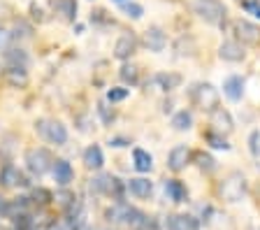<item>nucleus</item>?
<instances>
[{
    "label": "nucleus",
    "mask_w": 260,
    "mask_h": 230,
    "mask_svg": "<svg viewBox=\"0 0 260 230\" xmlns=\"http://www.w3.org/2000/svg\"><path fill=\"white\" fill-rule=\"evenodd\" d=\"M190 100H193L195 107H200L205 112H214L218 107V91L211 84L200 82L190 88Z\"/></svg>",
    "instance_id": "f257e3e1"
},
{
    "label": "nucleus",
    "mask_w": 260,
    "mask_h": 230,
    "mask_svg": "<svg viewBox=\"0 0 260 230\" xmlns=\"http://www.w3.org/2000/svg\"><path fill=\"white\" fill-rule=\"evenodd\" d=\"M193 10L200 19H205L207 23L221 26L225 21V5H221L218 0H195Z\"/></svg>",
    "instance_id": "f03ea898"
},
{
    "label": "nucleus",
    "mask_w": 260,
    "mask_h": 230,
    "mask_svg": "<svg viewBox=\"0 0 260 230\" xmlns=\"http://www.w3.org/2000/svg\"><path fill=\"white\" fill-rule=\"evenodd\" d=\"M218 193H221V198L228 200V203L242 200V195L246 193V179H244L242 172H230V175L223 179L221 186H218Z\"/></svg>",
    "instance_id": "7ed1b4c3"
},
{
    "label": "nucleus",
    "mask_w": 260,
    "mask_h": 230,
    "mask_svg": "<svg viewBox=\"0 0 260 230\" xmlns=\"http://www.w3.org/2000/svg\"><path fill=\"white\" fill-rule=\"evenodd\" d=\"M26 168L32 172V175L42 177L44 172H49L54 168V158H51V153H49L44 147L28 149L26 151Z\"/></svg>",
    "instance_id": "20e7f679"
},
{
    "label": "nucleus",
    "mask_w": 260,
    "mask_h": 230,
    "mask_svg": "<svg viewBox=\"0 0 260 230\" xmlns=\"http://www.w3.org/2000/svg\"><path fill=\"white\" fill-rule=\"evenodd\" d=\"M35 128H38V133L44 137V140H49V142H54V144L68 142V130H65V126L60 123V121L40 119L38 123H35Z\"/></svg>",
    "instance_id": "39448f33"
},
{
    "label": "nucleus",
    "mask_w": 260,
    "mask_h": 230,
    "mask_svg": "<svg viewBox=\"0 0 260 230\" xmlns=\"http://www.w3.org/2000/svg\"><path fill=\"white\" fill-rule=\"evenodd\" d=\"M91 191L93 193H100V195H114V198H121V181L112 175H98L91 179Z\"/></svg>",
    "instance_id": "423d86ee"
},
{
    "label": "nucleus",
    "mask_w": 260,
    "mask_h": 230,
    "mask_svg": "<svg viewBox=\"0 0 260 230\" xmlns=\"http://www.w3.org/2000/svg\"><path fill=\"white\" fill-rule=\"evenodd\" d=\"M235 35H237L244 44H260V28L251 21L237 19V21H235Z\"/></svg>",
    "instance_id": "0eeeda50"
},
{
    "label": "nucleus",
    "mask_w": 260,
    "mask_h": 230,
    "mask_svg": "<svg viewBox=\"0 0 260 230\" xmlns=\"http://www.w3.org/2000/svg\"><path fill=\"white\" fill-rule=\"evenodd\" d=\"M209 123L214 126V133H218V135H228V133H233V128H235L230 112H225L223 107H216V110L211 112Z\"/></svg>",
    "instance_id": "6e6552de"
},
{
    "label": "nucleus",
    "mask_w": 260,
    "mask_h": 230,
    "mask_svg": "<svg viewBox=\"0 0 260 230\" xmlns=\"http://www.w3.org/2000/svg\"><path fill=\"white\" fill-rule=\"evenodd\" d=\"M135 49H137V38L133 33H123L119 40H116V44H114V56L125 60L135 54Z\"/></svg>",
    "instance_id": "1a4fd4ad"
},
{
    "label": "nucleus",
    "mask_w": 260,
    "mask_h": 230,
    "mask_svg": "<svg viewBox=\"0 0 260 230\" xmlns=\"http://www.w3.org/2000/svg\"><path fill=\"white\" fill-rule=\"evenodd\" d=\"M190 160V149L186 147V144H179V147H174L172 151H170V158H168V168L172 172H181L188 165Z\"/></svg>",
    "instance_id": "9d476101"
},
{
    "label": "nucleus",
    "mask_w": 260,
    "mask_h": 230,
    "mask_svg": "<svg viewBox=\"0 0 260 230\" xmlns=\"http://www.w3.org/2000/svg\"><path fill=\"white\" fill-rule=\"evenodd\" d=\"M144 44L149 51H162L165 49V44H168V38H165V33H162L158 26H151L149 30L144 33Z\"/></svg>",
    "instance_id": "9b49d317"
},
{
    "label": "nucleus",
    "mask_w": 260,
    "mask_h": 230,
    "mask_svg": "<svg viewBox=\"0 0 260 230\" xmlns=\"http://www.w3.org/2000/svg\"><path fill=\"white\" fill-rule=\"evenodd\" d=\"M51 172H54L56 184H60V186H68V184L75 179V170H72V165L68 163V160H63V158L54 160V168H51Z\"/></svg>",
    "instance_id": "f8f14e48"
},
{
    "label": "nucleus",
    "mask_w": 260,
    "mask_h": 230,
    "mask_svg": "<svg viewBox=\"0 0 260 230\" xmlns=\"http://www.w3.org/2000/svg\"><path fill=\"white\" fill-rule=\"evenodd\" d=\"M218 56H221L223 60L237 63V60L244 58V47L239 42H235V40H228V42H223L221 47H218Z\"/></svg>",
    "instance_id": "ddd939ff"
},
{
    "label": "nucleus",
    "mask_w": 260,
    "mask_h": 230,
    "mask_svg": "<svg viewBox=\"0 0 260 230\" xmlns=\"http://www.w3.org/2000/svg\"><path fill=\"white\" fill-rule=\"evenodd\" d=\"M165 225H168V230H198V221L188 214H172V216H168Z\"/></svg>",
    "instance_id": "4468645a"
},
{
    "label": "nucleus",
    "mask_w": 260,
    "mask_h": 230,
    "mask_svg": "<svg viewBox=\"0 0 260 230\" xmlns=\"http://www.w3.org/2000/svg\"><path fill=\"white\" fill-rule=\"evenodd\" d=\"M223 93L233 100V103L242 100V95H244V79H242V77H237V75L228 77L225 84H223Z\"/></svg>",
    "instance_id": "2eb2a0df"
},
{
    "label": "nucleus",
    "mask_w": 260,
    "mask_h": 230,
    "mask_svg": "<svg viewBox=\"0 0 260 230\" xmlns=\"http://www.w3.org/2000/svg\"><path fill=\"white\" fill-rule=\"evenodd\" d=\"M0 184L7 186V188H14V186H19V184H26V179H23V175L19 172V168H14V165H5L3 172H0Z\"/></svg>",
    "instance_id": "dca6fc26"
},
{
    "label": "nucleus",
    "mask_w": 260,
    "mask_h": 230,
    "mask_svg": "<svg viewBox=\"0 0 260 230\" xmlns=\"http://www.w3.org/2000/svg\"><path fill=\"white\" fill-rule=\"evenodd\" d=\"M56 14L65 21H75L77 19V0H51Z\"/></svg>",
    "instance_id": "f3484780"
},
{
    "label": "nucleus",
    "mask_w": 260,
    "mask_h": 230,
    "mask_svg": "<svg viewBox=\"0 0 260 230\" xmlns=\"http://www.w3.org/2000/svg\"><path fill=\"white\" fill-rule=\"evenodd\" d=\"M128 191L133 193L135 198H140V200H144V198L151 195L153 191V184L149 179H144V177H135V179L128 181Z\"/></svg>",
    "instance_id": "a211bd4d"
},
{
    "label": "nucleus",
    "mask_w": 260,
    "mask_h": 230,
    "mask_svg": "<svg viewBox=\"0 0 260 230\" xmlns=\"http://www.w3.org/2000/svg\"><path fill=\"white\" fill-rule=\"evenodd\" d=\"M84 165H86L88 170H100V168L105 165L103 149L98 147V144H91V147L84 151Z\"/></svg>",
    "instance_id": "6ab92c4d"
},
{
    "label": "nucleus",
    "mask_w": 260,
    "mask_h": 230,
    "mask_svg": "<svg viewBox=\"0 0 260 230\" xmlns=\"http://www.w3.org/2000/svg\"><path fill=\"white\" fill-rule=\"evenodd\" d=\"M165 193L170 195L172 203H186V198H188V191H186V186L179 179H168L165 181Z\"/></svg>",
    "instance_id": "aec40b11"
},
{
    "label": "nucleus",
    "mask_w": 260,
    "mask_h": 230,
    "mask_svg": "<svg viewBox=\"0 0 260 230\" xmlns=\"http://www.w3.org/2000/svg\"><path fill=\"white\" fill-rule=\"evenodd\" d=\"M130 214H133V207H128L125 203H116L114 207L107 209V219L109 221H116V223H128Z\"/></svg>",
    "instance_id": "412c9836"
},
{
    "label": "nucleus",
    "mask_w": 260,
    "mask_h": 230,
    "mask_svg": "<svg viewBox=\"0 0 260 230\" xmlns=\"http://www.w3.org/2000/svg\"><path fill=\"white\" fill-rule=\"evenodd\" d=\"M133 160H135V168L140 172H149L153 168V158H151V153L144 151V149H135L133 151Z\"/></svg>",
    "instance_id": "4be33fe9"
},
{
    "label": "nucleus",
    "mask_w": 260,
    "mask_h": 230,
    "mask_svg": "<svg viewBox=\"0 0 260 230\" xmlns=\"http://www.w3.org/2000/svg\"><path fill=\"white\" fill-rule=\"evenodd\" d=\"M5 60L10 68H26L28 63V54L23 49H7L5 51Z\"/></svg>",
    "instance_id": "5701e85b"
},
{
    "label": "nucleus",
    "mask_w": 260,
    "mask_h": 230,
    "mask_svg": "<svg viewBox=\"0 0 260 230\" xmlns=\"http://www.w3.org/2000/svg\"><path fill=\"white\" fill-rule=\"evenodd\" d=\"M5 77H7V82H10L12 86H26V84H28L26 68H7Z\"/></svg>",
    "instance_id": "b1692460"
},
{
    "label": "nucleus",
    "mask_w": 260,
    "mask_h": 230,
    "mask_svg": "<svg viewBox=\"0 0 260 230\" xmlns=\"http://www.w3.org/2000/svg\"><path fill=\"white\" fill-rule=\"evenodd\" d=\"M190 126H193V116H190V112L181 110L172 116V128L174 130H188Z\"/></svg>",
    "instance_id": "393cba45"
},
{
    "label": "nucleus",
    "mask_w": 260,
    "mask_h": 230,
    "mask_svg": "<svg viewBox=\"0 0 260 230\" xmlns=\"http://www.w3.org/2000/svg\"><path fill=\"white\" fill-rule=\"evenodd\" d=\"M156 84H160L162 91H172V88H177L179 84H181V77L179 75H165V72H160V75H156Z\"/></svg>",
    "instance_id": "a878e982"
},
{
    "label": "nucleus",
    "mask_w": 260,
    "mask_h": 230,
    "mask_svg": "<svg viewBox=\"0 0 260 230\" xmlns=\"http://www.w3.org/2000/svg\"><path fill=\"white\" fill-rule=\"evenodd\" d=\"M119 77L123 79L125 84H130V86H135L137 79H140V70H137L135 65H123L119 70Z\"/></svg>",
    "instance_id": "bb28decb"
},
{
    "label": "nucleus",
    "mask_w": 260,
    "mask_h": 230,
    "mask_svg": "<svg viewBox=\"0 0 260 230\" xmlns=\"http://www.w3.org/2000/svg\"><path fill=\"white\" fill-rule=\"evenodd\" d=\"M195 163H198V168H200L202 172H214V168H216V160L211 158L209 153H195Z\"/></svg>",
    "instance_id": "cd10ccee"
},
{
    "label": "nucleus",
    "mask_w": 260,
    "mask_h": 230,
    "mask_svg": "<svg viewBox=\"0 0 260 230\" xmlns=\"http://www.w3.org/2000/svg\"><path fill=\"white\" fill-rule=\"evenodd\" d=\"M205 137H207V142H209L214 149H223V151H228V149H230V144L225 142V137H223V135H218V133L209 130Z\"/></svg>",
    "instance_id": "c85d7f7f"
},
{
    "label": "nucleus",
    "mask_w": 260,
    "mask_h": 230,
    "mask_svg": "<svg viewBox=\"0 0 260 230\" xmlns=\"http://www.w3.org/2000/svg\"><path fill=\"white\" fill-rule=\"evenodd\" d=\"M123 12H125V17H130V19H142V14H144V7L137 5V3H125Z\"/></svg>",
    "instance_id": "c756f323"
},
{
    "label": "nucleus",
    "mask_w": 260,
    "mask_h": 230,
    "mask_svg": "<svg viewBox=\"0 0 260 230\" xmlns=\"http://www.w3.org/2000/svg\"><path fill=\"white\" fill-rule=\"evenodd\" d=\"M14 30L16 33H12V38H30V33H32V28L28 26L23 19H19V21L14 23Z\"/></svg>",
    "instance_id": "7c9ffc66"
},
{
    "label": "nucleus",
    "mask_w": 260,
    "mask_h": 230,
    "mask_svg": "<svg viewBox=\"0 0 260 230\" xmlns=\"http://www.w3.org/2000/svg\"><path fill=\"white\" fill-rule=\"evenodd\" d=\"M54 200L60 205V207H70V205L75 203L77 198H75V193H70V191H58V193H56Z\"/></svg>",
    "instance_id": "2f4dec72"
},
{
    "label": "nucleus",
    "mask_w": 260,
    "mask_h": 230,
    "mask_svg": "<svg viewBox=\"0 0 260 230\" xmlns=\"http://www.w3.org/2000/svg\"><path fill=\"white\" fill-rule=\"evenodd\" d=\"M32 198H35V203H40V205H49L51 200H54V195H51V193H49L47 188H35Z\"/></svg>",
    "instance_id": "473e14b6"
},
{
    "label": "nucleus",
    "mask_w": 260,
    "mask_h": 230,
    "mask_svg": "<svg viewBox=\"0 0 260 230\" xmlns=\"http://www.w3.org/2000/svg\"><path fill=\"white\" fill-rule=\"evenodd\" d=\"M125 98H128V88H109L107 93L109 103H119V100H125Z\"/></svg>",
    "instance_id": "72a5a7b5"
},
{
    "label": "nucleus",
    "mask_w": 260,
    "mask_h": 230,
    "mask_svg": "<svg viewBox=\"0 0 260 230\" xmlns=\"http://www.w3.org/2000/svg\"><path fill=\"white\" fill-rule=\"evenodd\" d=\"M10 42H12V33L7 28H0V51L10 49Z\"/></svg>",
    "instance_id": "f704fd0d"
},
{
    "label": "nucleus",
    "mask_w": 260,
    "mask_h": 230,
    "mask_svg": "<svg viewBox=\"0 0 260 230\" xmlns=\"http://www.w3.org/2000/svg\"><path fill=\"white\" fill-rule=\"evenodd\" d=\"M244 10L251 12L253 17L260 19V3H258V0H246V3H244Z\"/></svg>",
    "instance_id": "c9c22d12"
},
{
    "label": "nucleus",
    "mask_w": 260,
    "mask_h": 230,
    "mask_svg": "<svg viewBox=\"0 0 260 230\" xmlns=\"http://www.w3.org/2000/svg\"><path fill=\"white\" fill-rule=\"evenodd\" d=\"M51 230H75V225L68 219H60V221H56V223H51Z\"/></svg>",
    "instance_id": "e433bc0d"
},
{
    "label": "nucleus",
    "mask_w": 260,
    "mask_h": 230,
    "mask_svg": "<svg viewBox=\"0 0 260 230\" xmlns=\"http://www.w3.org/2000/svg\"><path fill=\"white\" fill-rule=\"evenodd\" d=\"M258 142H260V133L253 130V133H251V151H253V156H258V153H260Z\"/></svg>",
    "instance_id": "4c0bfd02"
},
{
    "label": "nucleus",
    "mask_w": 260,
    "mask_h": 230,
    "mask_svg": "<svg viewBox=\"0 0 260 230\" xmlns=\"http://www.w3.org/2000/svg\"><path fill=\"white\" fill-rule=\"evenodd\" d=\"M98 110H100V114H103L105 123H109V121L114 119V114H109V110H107V105H105V103H100V107H98Z\"/></svg>",
    "instance_id": "58836bf2"
},
{
    "label": "nucleus",
    "mask_w": 260,
    "mask_h": 230,
    "mask_svg": "<svg viewBox=\"0 0 260 230\" xmlns=\"http://www.w3.org/2000/svg\"><path fill=\"white\" fill-rule=\"evenodd\" d=\"M30 12H32V19H38V21H44V12H42V7L32 5V7H30Z\"/></svg>",
    "instance_id": "ea45409f"
},
{
    "label": "nucleus",
    "mask_w": 260,
    "mask_h": 230,
    "mask_svg": "<svg viewBox=\"0 0 260 230\" xmlns=\"http://www.w3.org/2000/svg\"><path fill=\"white\" fill-rule=\"evenodd\" d=\"M7 209H10V200L0 198V216H7Z\"/></svg>",
    "instance_id": "a19ab883"
},
{
    "label": "nucleus",
    "mask_w": 260,
    "mask_h": 230,
    "mask_svg": "<svg viewBox=\"0 0 260 230\" xmlns=\"http://www.w3.org/2000/svg\"><path fill=\"white\" fill-rule=\"evenodd\" d=\"M125 140H121V137H116V140H112V147H125Z\"/></svg>",
    "instance_id": "79ce46f5"
},
{
    "label": "nucleus",
    "mask_w": 260,
    "mask_h": 230,
    "mask_svg": "<svg viewBox=\"0 0 260 230\" xmlns=\"http://www.w3.org/2000/svg\"><path fill=\"white\" fill-rule=\"evenodd\" d=\"M7 10H10V7H7L5 3H0V19H3V17H5V14H7Z\"/></svg>",
    "instance_id": "37998d69"
},
{
    "label": "nucleus",
    "mask_w": 260,
    "mask_h": 230,
    "mask_svg": "<svg viewBox=\"0 0 260 230\" xmlns=\"http://www.w3.org/2000/svg\"><path fill=\"white\" fill-rule=\"evenodd\" d=\"M116 3H123V0H116Z\"/></svg>",
    "instance_id": "c03bdc74"
}]
</instances>
